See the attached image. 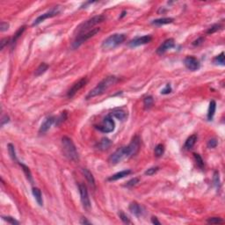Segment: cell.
<instances>
[{"mask_svg": "<svg viewBox=\"0 0 225 225\" xmlns=\"http://www.w3.org/2000/svg\"><path fill=\"white\" fill-rule=\"evenodd\" d=\"M117 81H118V78L116 77H115V76H109V77H107L106 78H104L101 82H99L98 84V85L95 88H93L92 91L89 92L87 96H86V99H90L92 98H94L96 97V96L103 94L107 89L111 87L112 85H114Z\"/></svg>", "mask_w": 225, "mask_h": 225, "instance_id": "obj_1", "label": "cell"}, {"mask_svg": "<svg viewBox=\"0 0 225 225\" xmlns=\"http://www.w3.org/2000/svg\"><path fill=\"white\" fill-rule=\"evenodd\" d=\"M62 146L63 154L67 158L71 161H78V153L76 149L74 142L71 138L68 137H63L62 138Z\"/></svg>", "mask_w": 225, "mask_h": 225, "instance_id": "obj_2", "label": "cell"}, {"mask_svg": "<svg viewBox=\"0 0 225 225\" xmlns=\"http://www.w3.org/2000/svg\"><path fill=\"white\" fill-rule=\"evenodd\" d=\"M126 40V35L123 34H115L112 35L109 37H107L106 40L102 43V49L105 50H109V49H114L116 47H118L124 40Z\"/></svg>", "mask_w": 225, "mask_h": 225, "instance_id": "obj_3", "label": "cell"}, {"mask_svg": "<svg viewBox=\"0 0 225 225\" xmlns=\"http://www.w3.org/2000/svg\"><path fill=\"white\" fill-rule=\"evenodd\" d=\"M128 158H130V154H129L128 147L125 146V147H121L117 150H115V152L109 157L108 162L111 164H117L120 162L123 161L124 159Z\"/></svg>", "mask_w": 225, "mask_h": 225, "instance_id": "obj_4", "label": "cell"}, {"mask_svg": "<svg viewBox=\"0 0 225 225\" xmlns=\"http://www.w3.org/2000/svg\"><path fill=\"white\" fill-rule=\"evenodd\" d=\"M104 20H105V16H103V15L94 16V17H93L92 19H90L88 20L84 21V23H82L79 27H78V32L79 35H81V34L85 33V31H90V29H91L92 27L96 26L98 24H99V23L103 22ZM92 29H93V28H92Z\"/></svg>", "mask_w": 225, "mask_h": 225, "instance_id": "obj_5", "label": "cell"}, {"mask_svg": "<svg viewBox=\"0 0 225 225\" xmlns=\"http://www.w3.org/2000/svg\"><path fill=\"white\" fill-rule=\"evenodd\" d=\"M99 30H100V28H93L90 31L85 32V33L81 34V35H78V36L76 38L75 41L72 43V48L73 49H78L80 45H82L84 43V41H86L90 38H92L93 36L95 35L97 33H99Z\"/></svg>", "mask_w": 225, "mask_h": 225, "instance_id": "obj_6", "label": "cell"}, {"mask_svg": "<svg viewBox=\"0 0 225 225\" xmlns=\"http://www.w3.org/2000/svg\"><path fill=\"white\" fill-rule=\"evenodd\" d=\"M115 121H114V120L112 118V116L111 115H107V116H106L104 118L100 125L96 126V128L103 133H111L115 130Z\"/></svg>", "mask_w": 225, "mask_h": 225, "instance_id": "obj_7", "label": "cell"}, {"mask_svg": "<svg viewBox=\"0 0 225 225\" xmlns=\"http://www.w3.org/2000/svg\"><path fill=\"white\" fill-rule=\"evenodd\" d=\"M60 7H61V6H55V7L52 8L50 11H48L47 13H45L40 15V16H39V17L34 21V23H33L32 26H33V27L38 26L39 24H40L41 22H43L45 19H49V18H53L55 16L58 15V14L60 13V11H61V8H60Z\"/></svg>", "mask_w": 225, "mask_h": 225, "instance_id": "obj_8", "label": "cell"}, {"mask_svg": "<svg viewBox=\"0 0 225 225\" xmlns=\"http://www.w3.org/2000/svg\"><path fill=\"white\" fill-rule=\"evenodd\" d=\"M78 189H79L80 200H81L82 205H83L84 209L89 210L91 208V201H90V198H89L87 187L84 184L80 183V184H78Z\"/></svg>", "mask_w": 225, "mask_h": 225, "instance_id": "obj_9", "label": "cell"}, {"mask_svg": "<svg viewBox=\"0 0 225 225\" xmlns=\"http://www.w3.org/2000/svg\"><path fill=\"white\" fill-rule=\"evenodd\" d=\"M86 84H87V78H81V79L78 80V81H77L75 84L71 86V88L69 90V92L67 93V97L68 98L74 97L76 93H78L79 90H81V89L83 88Z\"/></svg>", "mask_w": 225, "mask_h": 225, "instance_id": "obj_10", "label": "cell"}, {"mask_svg": "<svg viewBox=\"0 0 225 225\" xmlns=\"http://www.w3.org/2000/svg\"><path fill=\"white\" fill-rule=\"evenodd\" d=\"M184 63H185V66L186 67V69H188L189 71H198L200 67H201L199 60H197L194 56H186L184 60Z\"/></svg>", "mask_w": 225, "mask_h": 225, "instance_id": "obj_11", "label": "cell"}, {"mask_svg": "<svg viewBox=\"0 0 225 225\" xmlns=\"http://www.w3.org/2000/svg\"><path fill=\"white\" fill-rule=\"evenodd\" d=\"M152 40V37L150 35H144L142 37H137L132 40H130V42L128 43L130 48H136V47H139L142 45H145L147 43L150 42V40Z\"/></svg>", "mask_w": 225, "mask_h": 225, "instance_id": "obj_12", "label": "cell"}, {"mask_svg": "<svg viewBox=\"0 0 225 225\" xmlns=\"http://www.w3.org/2000/svg\"><path fill=\"white\" fill-rule=\"evenodd\" d=\"M127 147H128L129 154H130V158L135 156V155H137L139 150H140V138H139V137L136 136L134 137L131 142Z\"/></svg>", "mask_w": 225, "mask_h": 225, "instance_id": "obj_13", "label": "cell"}, {"mask_svg": "<svg viewBox=\"0 0 225 225\" xmlns=\"http://www.w3.org/2000/svg\"><path fill=\"white\" fill-rule=\"evenodd\" d=\"M174 46H175L174 40H173L172 38L167 39V40H164L163 43L159 46L158 49H157V54H158V55H163V54L165 53L167 50L172 49Z\"/></svg>", "mask_w": 225, "mask_h": 225, "instance_id": "obj_14", "label": "cell"}, {"mask_svg": "<svg viewBox=\"0 0 225 225\" xmlns=\"http://www.w3.org/2000/svg\"><path fill=\"white\" fill-rule=\"evenodd\" d=\"M55 121H56V119H55L54 116H49V117H48V118L42 122V124H41L40 129H39V133H40V134H44V133L47 132L49 128H51V126L53 125Z\"/></svg>", "mask_w": 225, "mask_h": 225, "instance_id": "obj_15", "label": "cell"}, {"mask_svg": "<svg viewBox=\"0 0 225 225\" xmlns=\"http://www.w3.org/2000/svg\"><path fill=\"white\" fill-rule=\"evenodd\" d=\"M82 172H83V174H84V177H85V179H86V180H87V182L89 183V185H91L93 189H95V187H96V185H95V179H94V177H93V173L90 172L88 169H86V168H83V169H82Z\"/></svg>", "mask_w": 225, "mask_h": 225, "instance_id": "obj_16", "label": "cell"}, {"mask_svg": "<svg viewBox=\"0 0 225 225\" xmlns=\"http://www.w3.org/2000/svg\"><path fill=\"white\" fill-rule=\"evenodd\" d=\"M129 211L131 212L132 215L136 216L137 217L141 216L142 214V207H140V205L137 202H136V201L130 203V205H129Z\"/></svg>", "mask_w": 225, "mask_h": 225, "instance_id": "obj_17", "label": "cell"}, {"mask_svg": "<svg viewBox=\"0 0 225 225\" xmlns=\"http://www.w3.org/2000/svg\"><path fill=\"white\" fill-rule=\"evenodd\" d=\"M131 170H124V171H121V172H117L115 173L114 175H112L111 177L108 178V180L109 181H115L118 180V179H123L126 176L129 175L131 173Z\"/></svg>", "mask_w": 225, "mask_h": 225, "instance_id": "obj_18", "label": "cell"}, {"mask_svg": "<svg viewBox=\"0 0 225 225\" xmlns=\"http://www.w3.org/2000/svg\"><path fill=\"white\" fill-rule=\"evenodd\" d=\"M111 145H112V142L108 138L104 137V138H102L101 140L98 142L97 148L100 150H106L107 149H109Z\"/></svg>", "mask_w": 225, "mask_h": 225, "instance_id": "obj_19", "label": "cell"}, {"mask_svg": "<svg viewBox=\"0 0 225 225\" xmlns=\"http://www.w3.org/2000/svg\"><path fill=\"white\" fill-rule=\"evenodd\" d=\"M197 139H198V137H197V135H195V134L192 135V136H190V137L186 139V141H185L184 148L187 150H191V149L194 146V144L196 143Z\"/></svg>", "mask_w": 225, "mask_h": 225, "instance_id": "obj_20", "label": "cell"}, {"mask_svg": "<svg viewBox=\"0 0 225 225\" xmlns=\"http://www.w3.org/2000/svg\"><path fill=\"white\" fill-rule=\"evenodd\" d=\"M32 193H33V195L35 196L37 203L39 204V206L42 207L43 206V200H42V194H41L40 190L38 187H34L32 189Z\"/></svg>", "mask_w": 225, "mask_h": 225, "instance_id": "obj_21", "label": "cell"}, {"mask_svg": "<svg viewBox=\"0 0 225 225\" xmlns=\"http://www.w3.org/2000/svg\"><path fill=\"white\" fill-rule=\"evenodd\" d=\"M216 103L215 100H212L209 103V106H208V111H207V120L208 121H212L214 118V115L216 113Z\"/></svg>", "mask_w": 225, "mask_h": 225, "instance_id": "obj_22", "label": "cell"}, {"mask_svg": "<svg viewBox=\"0 0 225 225\" xmlns=\"http://www.w3.org/2000/svg\"><path fill=\"white\" fill-rule=\"evenodd\" d=\"M173 19L172 18H161L155 19L152 21V24L155 26H163V25H166V24H171L173 22Z\"/></svg>", "mask_w": 225, "mask_h": 225, "instance_id": "obj_23", "label": "cell"}, {"mask_svg": "<svg viewBox=\"0 0 225 225\" xmlns=\"http://www.w3.org/2000/svg\"><path fill=\"white\" fill-rule=\"evenodd\" d=\"M112 115L115 116V118H117L118 120H121V121H124L128 117V114L122 109H116L112 113Z\"/></svg>", "mask_w": 225, "mask_h": 225, "instance_id": "obj_24", "label": "cell"}, {"mask_svg": "<svg viewBox=\"0 0 225 225\" xmlns=\"http://www.w3.org/2000/svg\"><path fill=\"white\" fill-rule=\"evenodd\" d=\"M48 69H49V65H48L47 63H45V62H42V63H40L39 67L36 69L35 72V77L41 76L42 74H44L46 71H48Z\"/></svg>", "mask_w": 225, "mask_h": 225, "instance_id": "obj_25", "label": "cell"}, {"mask_svg": "<svg viewBox=\"0 0 225 225\" xmlns=\"http://www.w3.org/2000/svg\"><path fill=\"white\" fill-rule=\"evenodd\" d=\"M25 29H26V27L25 26H23V27H19L18 29V31L16 32L15 33V35H14V36L13 37V39H12V40L10 41V44H12V46H13L14 44H15V42L18 40V39L20 37V36L22 35V34L24 33V31H25Z\"/></svg>", "mask_w": 225, "mask_h": 225, "instance_id": "obj_26", "label": "cell"}, {"mask_svg": "<svg viewBox=\"0 0 225 225\" xmlns=\"http://www.w3.org/2000/svg\"><path fill=\"white\" fill-rule=\"evenodd\" d=\"M213 62L215 64H217V65H222V66H224L225 64V61H224V53L223 52H222V53L219 55V56H217L214 60H213Z\"/></svg>", "mask_w": 225, "mask_h": 225, "instance_id": "obj_27", "label": "cell"}, {"mask_svg": "<svg viewBox=\"0 0 225 225\" xmlns=\"http://www.w3.org/2000/svg\"><path fill=\"white\" fill-rule=\"evenodd\" d=\"M19 164H20V166H21V168H22L23 172H24V173H25V175H26V177H27V179H28V180L30 181L32 184H33V178H32V173H31V172H30V170H29V168L27 167V165H25L24 163H19Z\"/></svg>", "mask_w": 225, "mask_h": 225, "instance_id": "obj_28", "label": "cell"}, {"mask_svg": "<svg viewBox=\"0 0 225 225\" xmlns=\"http://www.w3.org/2000/svg\"><path fill=\"white\" fill-rule=\"evenodd\" d=\"M163 152H164V146H163V144L160 143V144H158V145L156 146V148H155V150H154V154L157 158L162 157L163 154Z\"/></svg>", "mask_w": 225, "mask_h": 225, "instance_id": "obj_29", "label": "cell"}, {"mask_svg": "<svg viewBox=\"0 0 225 225\" xmlns=\"http://www.w3.org/2000/svg\"><path fill=\"white\" fill-rule=\"evenodd\" d=\"M153 98L152 96H147V97L144 98V99H143V105H144V107H145V109H149L150 108L152 105H153Z\"/></svg>", "mask_w": 225, "mask_h": 225, "instance_id": "obj_30", "label": "cell"}, {"mask_svg": "<svg viewBox=\"0 0 225 225\" xmlns=\"http://www.w3.org/2000/svg\"><path fill=\"white\" fill-rule=\"evenodd\" d=\"M194 158L195 162L197 163V165L201 169H203L204 168V161H203L202 158L201 157V155L197 154V153H194Z\"/></svg>", "mask_w": 225, "mask_h": 225, "instance_id": "obj_31", "label": "cell"}, {"mask_svg": "<svg viewBox=\"0 0 225 225\" xmlns=\"http://www.w3.org/2000/svg\"><path fill=\"white\" fill-rule=\"evenodd\" d=\"M8 152H9L11 158L13 161H17V157H16V151H15V148H14L13 144L9 143L8 144Z\"/></svg>", "mask_w": 225, "mask_h": 225, "instance_id": "obj_32", "label": "cell"}, {"mask_svg": "<svg viewBox=\"0 0 225 225\" xmlns=\"http://www.w3.org/2000/svg\"><path fill=\"white\" fill-rule=\"evenodd\" d=\"M213 182H214V185L216 186V188H220V176H219V172L216 171L214 172V176H213Z\"/></svg>", "mask_w": 225, "mask_h": 225, "instance_id": "obj_33", "label": "cell"}, {"mask_svg": "<svg viewBox=\"0 0 225 225\" xmlns=\"http://www.w3.org/2000/svg\"><path fill=\"white\" fill-rule=\"evenodd\" d=\"M207 222L210 223V224H220V223L223 222V220L220 217H211V218L207 219Z\"/></svg>", "mask_w": 225, "mask_h": 225, "instance_id": "obj_34", "label": "cell"}, {"mask_svg": "<svg viewBox=\"0 0 225 225\" xmlns=\"http://www.w3.org/2000/svg\"><path fill=\"white\" fill-rule=\"evenodd\" d=\"M2 218H3L5 221H6L7 222L11 223V224H13V225L19 224V222L16 220V219H14L13 217H12V216H3Z\"/></svg>", "mask_w": 225, "mask_h": 225, "instance_id": "obj_35", "label": "cell"}, {"mask_svg": "<svg viewBox=\"0 0 225 225\" xmlns=\"http://www.w3.org/2000/svg\"><path fill=\"white\" fill-rule=\"evenodd\" d=\"M220 28H221L220 24H215V25H213L212 27H210L209 28H208V29H207V34H208V35H210V34H214V33H216V32L218 31Z\"/></svg>", "mask_w": 225, "mask_h": 225, "instance_id": "obj_36", "label": "cell"}, {"mask_svg": "<svg viewBox=\"0 0 225 225\" xmlns=\"http://www.w3.org/2000/svg\"><path fill=\"white\" fill-rule=\"evenodd\" d=\"M119 216L120 218H121V220L124 223H126V224H130V223H131V222L129 220V218H128V216H126L122 211L119 212Z\"/></svg>", "mask_w": 225, "mask_h": 225, "instance_id": "obj_37", "label": "cell"}, {"mask_svg": "<svg viewBox=\"0 0 225 225\" xmlns=\"http://www.w3.org/2000/svg\"><path fill=\"white\" fill-rule=\"evenodd\" d=\"M159 170V167L158 166H155V167H151L150 169H148L147 171L145 172V175H148V176H152L154 175L156 172H158Z\"/></svg>", "mask_w": 225, "mask_h": 225, "instance_id": "obj_38", "label": "cell"}, {"mask_svg": "<svg viewBox=\"0 0 225 225\" xmlns=\"http://www.w3.org/2000/svg\"><path fill=\"white\" fill-rule=\"evenodd\" d=\"M67 119V113L66 112H62L61 115H60V117L56 119V125H60V124L63 122L65 120Z\"/></svg>", "mask_w": 225, "mask_h": 225, "instance_id": "obj_39", "label": "cell"}, {"mask_svg": "<svg viewBox=\"0 0 225 225\" xmlns=\"http://www.w3.org/2000/svg\"><path fill=\"white\" fill-rule=\"evenodd\" d=\"M217 140H216V138H212L210 139L209 141L207 142V147L209 148V149H214V148H216V146H217Z\"/></svg>", "mask_w": 225, "mask_h": 225, "instance_id": "obj_40", "label": "cell"}, {"mask_svg": "<svg viewBox=\"0 0 225 225\" xmlns=\"http://www.w3.org/2000/svg\"><path fill=\"white\" fill-rule=\"evenodd\" d=\"M137 183H139V179L138 178H134L132 179H130V180L128 181V183L126 184V186H128V187H131L133 185H136Z\"/></svg>", "mask_w": 225, "mask_h": 225, "instance_id": "obj_41", "label": "cell"}, {"mask_svg": "<svg viewBox=\"0 0 225 225\" xmlns=\"http://www.w3.org/2000/svg\"><path fill=\"white\" fill-rule=\"evenodd\" d=\"M8 28H9V23L5 22V21H2L0 23V31L1 32L7 31Z\"/></svg>", "mask_w": 225, "mask_h": 225, "instance_id": "obj_42", "label": "cell"}, {"mask_svg": "<svg viewBox=\"0 0 225 225\" xmlns=\"http://www.w3.org/2000/svg\"><path fill=\"white\" fill-rule=\"evenodd\" d=\"M172 92V87H171V85L170 84H167L165 85V87L164 89H163L162 91H161V94H163V95H166V94H169V93H171Z\"/></svg>", "mask_w": 225, "mask_h": 225, "instance_id": "obj_43", "label": "cell"}, {"mask_svg": "<svg viewBox=\"0 0 225 225\" xmlns=\"http://www.w3.org/2000/svg\"><path fill=\"white\" fill-rule=\"evenodd\" d=\"M10 41H11V40H10V39H8V38L2 39V40H1V42H0V49L3 50L5 46L8 44V43H10Z\"/></svg>", "mask_w": 225, "mask_h": 225, "instance_id": "obj_44", "label": "cell"}, {"mask_svg": "<svg viewBox=\"0 0 225 225\" xmlns=\"http://www.w3.org/2000/svg\"><path fill=\"white\" fill-rule=\"evenodd\" d=\"M203 40H204V38H203V37H200L197 40H194V42H193V45H194V46H199V45H201L202 43Z\"/></svg>", "mask_w": 225, "mask_h": 225, "instance_id": "obj_45", "label": "cell"}, {"mask_svg": "<svg viewBox=\"0 0 225 225\" xmlns=\"http://www.w3.org/2000/svg\"><path fill=\"white\" fill-rule=\"evenodd\" d=\"M9 121H10L9 117H8L7 115H5V116L2 118V120H1V126H4L5 123H8Z\"/></svg>", "mask_w": 225, "mask_h": 225, "instance_id": "obj_46", "label": "cell"}, {"mask_svg": "<svg viewBox=\"0 0 225 225\" xmlns=\"http://www.w3.org/2000/svg\"><path fill=\"white\" fill-rule=\"evenodd\" d=\"M151 222H152L153 224H158V225L161 224V222L158 220V218H157V217H154V216L151 218Z\"/></svg>", "mask_w": 225, "mask_h": 225, "instance_id": "obj_47", "label": "cell"}, {"mask_svg": "<svg viewBox=\"0 0 225 225\" xmlns=\"http://www.w3.org/2000/svg\"><path fill=\"white\" fill-rule=\"evenodd\" d=\"M80 223L81 224H91V222H89L86 218H84V217H83V218H81V220H80Z\"/></svg>", "mask_w": 225, "mask_h": 225, "instance_id": "obj_48", "label": "cell"}, {"mask_svg": "<svg viewBox=\"0 0 225 225\" xmlns=\"http://www.w3.org/2000/svg\"><path fill=\"white\" fill-rule=\"evenodd\" d=\"M126 13H126L125 11H123V12H122V13H121V16L120 17V19H121V18H122V17H124V16L126 15Z\"/></svg>", "mask_w": 225, "mask_h": 225, "instance_id": "obj_49", "label": "cell"}]
</instances>
